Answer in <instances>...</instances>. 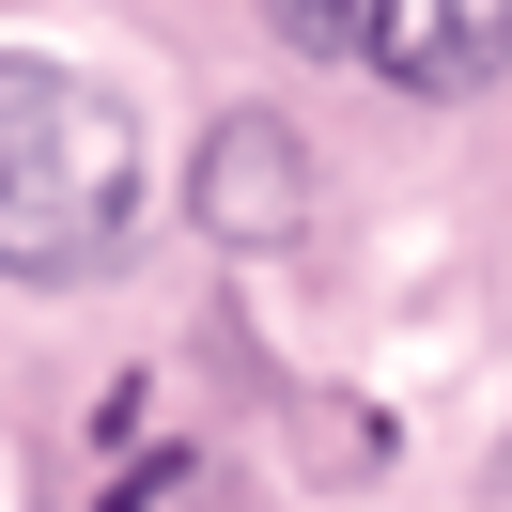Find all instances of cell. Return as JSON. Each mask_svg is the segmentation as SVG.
Segmentation results:
<instances>
[{
  "mask_svg": "<svg viewBox=\"0 0 512 512\" xmlns=\"http://www.w3.org/2000/svg\"><path fill=\"white\" fill-rule=\"evenodd\" d=\"M280 32H373V0H264Z\"/></svg>",
  "mask_w": 512,
  "mask_h": 512,
  "instance_id": "obj_4",
  "label": "cell"
},
{
  "mask_svg": "<svg viewBox=\"0 0 512 512\" xmlns=\"http://www.w3.org/2000/svg\"><path fill=\"white\" fill-rule=\"evenodd\" d=\"M373 47L404 94H497L512 78V0H373Z\"/></svg>",
  "mask_w": 512,
  "mask_h": 512,
  "instance_id": "obj_3",
  "label": "cell"
},
{
  "mask_svg": "<svg viewBox=\"0 0 512 512\" xmlns=\"http://www.w3.org/2000/svg\"><path fill=\"white\" fill-rule=\"evenodd\" d=\"M140 233V125L109 78L0 47V280H109Z\"/></svg>",
  "mask_w": 512,
  "mask_h": 512,
  "instance_id": "obj_1",
  "label": "cell"
},
{
  "mask_svg": "<svg viewBox=\"0 0 512 512\" xmlns=\"http://www.w3.org/2000/svg\"><path fill=\"white\" fill-rule=\"evenodd\" d=\"M187 218L218 233V249H280L295 218H311V140L280 125V109H218L187 156Z\"/></svg>",
  "mask_w": 512,
  "mask_h": 512,
  "instance_id": "obj_2",
  "label": "cell"
}]
</instances>
